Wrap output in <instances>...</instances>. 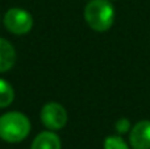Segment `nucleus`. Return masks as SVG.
Instances as JSON below:
<instances>
[{"label":"nucleus","instance_id":"7","mask_svg":"<svg viewBox=\"0 0 150 149\" xmlns=\"http://www.w3.org/2000/svg\"><path fill=\"white\" fill-rule=\"evenodd\" d=\"M30 149H62L61 140L54 132L46 131L37 135Z\"/></svg>","mask_w":150,"mask_h":149},{"label":"nucleus","instance_id":"3","mask_svg":"<svg viewBox=\"0 0 150 149\" xmlns=\"http://www.w3.org/2000/svg\"><path fill=\"white\" fill-rule=\"evenodd\" d=\"M4 25L13 34H26L33 26V17L28 11L12 8L5 13Z\"/></svg>","mask_w":150,"mask_h":149},{"label":"nucleus","instance_id":"6","mask_svg":"<svg viewBox=\"0 0 150 149\" xmlns=\"http://www.w3.org/2000/svg\"><path fill=\"white\" fill-rule=\"evenodd\" d=\"M16 62V50L9 41L0 38V73L8 71Z\"/></svg>","mask_w":150,"mask_h":149},{"label":"nucleus","instance_id":"9","mask_svg":"<svg viewBox=\"0 0 150 149\" xmlns=\"http://www.w3.org/2000/svg\"><path fill=\"white\" fill-rule=\"evenodd\" d=\"M104 149H129V147L120 136H108L104 140Z\"/></svg>","mask_w":150,"mask_h":149},{"label":"nucleus","instance_id":"10","mask_svg":"<svg viewBox=\"0 0 150 149\" xmlns=\"http://www.w3.org/2000/svg\"><path fill=\"white\" fill-rule=\"evenodd\" d=\"M116 131L119 132L120 135H122V133H127L128 131L130 129V121L128 120V119H125V118H121V119H119V120L116 121Z\"/></svg>","mask_w":150,"mask_h":149},{"label":"nucleus","instance_id":"1","mask_svg":"<svg viewBox=\"0 0 150 149\" xmlns=\"http://www.w3.org/2000/svg\"><path fill=\"white\" fill-rule=\"evenodd\" d=\"M30 121L24 114L11 111L0 116V139L7 143H20L28 137Z\"/></svg>","mask_w":150,"mask_h":149},{"label":"nucleus","instance_id":"2","mask_svg":"<svg viewBox=\"0 0 150 149\" xmlns=\"http://www.w3.org/2000/svg\"><path fill=\"white\" fill-rule=\"evenodd\" d=\"M84 18L93 31L105 32L115 21V8L108 0H92L84 8Z\"/></svg>","mask_w":150,"mask_h":149},{"label":"nucleus","instance_id":"4","mask_svg":"<svg viewBox=\"0 0 150 149\" xmlns=\"http://www.w3.org/2000/svg\"><path fill=\"white\" fill-rule=\"evenodd\" d=\"M41 121L50 131H58L67 123V112L59 103H46L41 110Z\"/></svg>","mask_w":150,"mask_h":149},{"label":"nucleus","instance_id":"8","mask_svg":"<svg viewBox=\"0 0 150 149\" xmlns=\"http://www.w3.org/2000/svg\"><path fill=\"white\" fill-rule=\"evenodd\" d=\"M15 99V91H13L11 83L4 79H0V108H5L11 104Z\"/></svg>","mask_w":150,"mask_h":149},{"label":"nucleus","instance_id":"5","mask_svg":"<svg viewBox=\"0 0 150 149\" xmlns=\"http://www.w3.org/2000/svg\"><path fill=\"white\" fill-rule=\"evenodd\" d=\"M129 141L133 149H150V120L138 121L130 129Z\"/></svg>","mask_w":150,"mask_h":149}]
</instances>
